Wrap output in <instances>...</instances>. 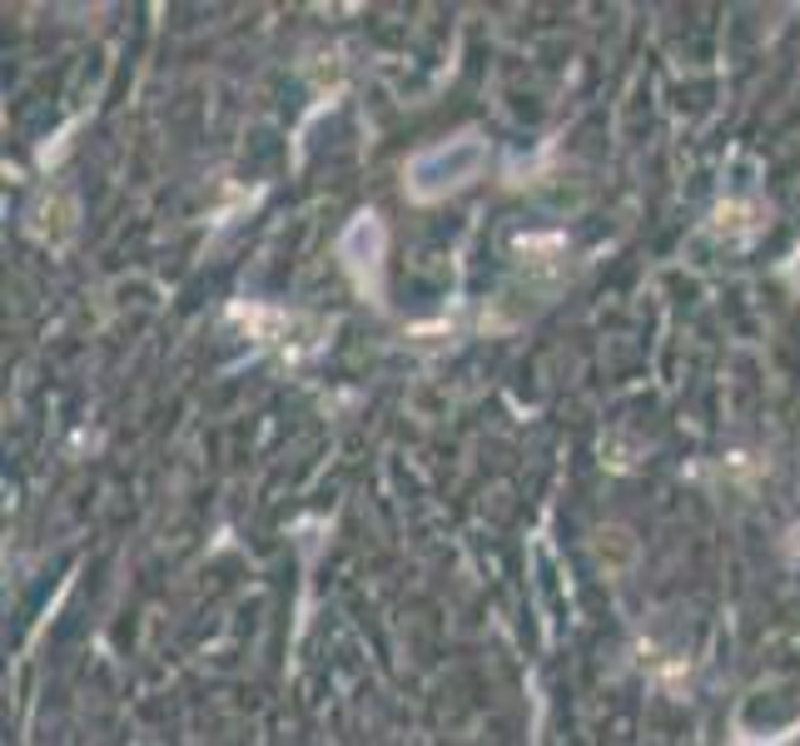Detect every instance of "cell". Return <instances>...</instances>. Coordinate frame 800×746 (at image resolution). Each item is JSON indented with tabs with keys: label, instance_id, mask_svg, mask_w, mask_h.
<instances>
[{
	"label": "cell",
	"instance_id": "1",
	"mask_svg": "<svg viewBox=\"0 0 800 746\" xmlns=\"http://www.w3.org/2000/svg\"><path fill=\"white\" fill-rule=\"evenodd\" d=\"M482 164V145L478 140H452L442 145V150H428L413 160L408 170V190L418 194V200H438L442 190H452V184L472 180V170Z\"/></svg>",
	"mask_w": 800,
	"mask_h": 746
}]
</instances>
